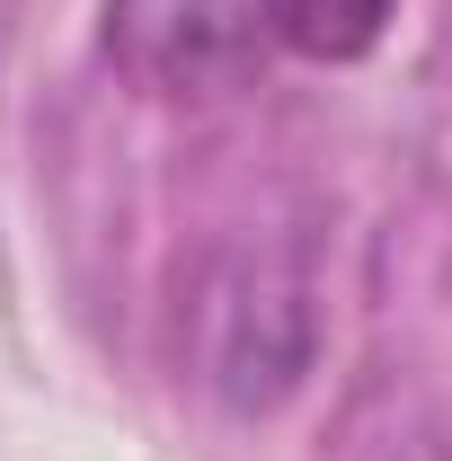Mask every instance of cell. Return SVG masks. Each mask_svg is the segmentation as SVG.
<instances>
[{
  "mask_svg": "<svg viewBox=\"0 0 452 461\" xmlns=\"http://www.w3.org/2000/svg\"><path fill=\"white\" fill-rule=\"evenodd\" d=\"M399 0H258V18L276 27L293 54L311 62H355L382 45V27H391Z\"/></svg>",
  "mask_w": 452,
  "mask_h": 461,
  "instance_id": "1",
  "label": "cell"
}]
</instances>
